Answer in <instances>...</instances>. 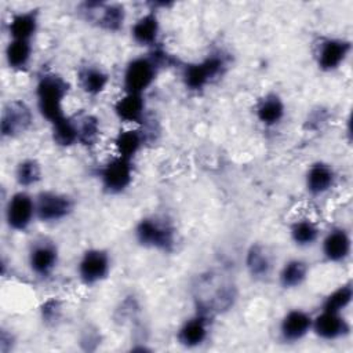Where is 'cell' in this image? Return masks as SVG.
<instances>
[{"label":"cell","mask_w":353,"mask_h":353,"mask_svg":"<svg viewBox=\"0 0 353 353\" xmlns=\"http://www.w3.org/2000/svg\"><path fill=\"white\" fill-rule=\"evenodd\" d=\"M313 316L299 307L290 309L280 320L279 334L285 343H295L302 341L309 332H312Z\"/></svg>","instance_id":"9a60e30c"},{"label":"cell","mask_w":353,"mask_h":353,"mask_svg":"<svg viewBox=\"0 0 353 353\" xmlns=\"http://www.w3.org/2000/svg\"><path fill=\"white\" fill-rule=\"evenodd\" d=\"M15 346V338L11 331L1 328L0 332V352L1 353H10Z\"/></svg>","instance_id":"e575fe53"},{"label":"cell","mask_w":353,"mask_h":353,"mask_svg":"<svg viewBox=\"0 0 353 353\" xmlns=\"http://www.w3.org/2000/svg\"><path fill=\"white\" fill-rule=\"evenodd\" d=\"M33 58V44L26 40H8L4 48V59L10 69L25 72Z\"/></svg>","instance_id":"d4e9b609"},{"label":"cell","mask_w":353,"mask_h":353,"mask_svg":"<svg viewBox=\"0 0 353 353\" xmlns=\"http://www.w3.org/2000/svg\"><path fill=\"white\" fill-rule=\"evenodd\" d=\"M321 252L327 262H345L352 252V237L342 226L331 228L321 239Z\"/></svg>","instance_id":"2e32d148"},{"label":"cell","mask_w":353,"mask_h":353,"mask_svg":"<svg viewBox=\"0 0 353 353\" xmlns=\"http://www.w3.org/2000/svg\"><path fill=\"white\" fill-rule=\"evenodd\" d=\"M352 52V41L343 37L320 36L313 46V58L321 72L338 70Z\"/></svg>","instance_id":"5b68a950"},{"label":"cell","mask_w":353,"mask_h":353,"mask_svg":"<svg viewBox=\"0 0 353 353\" xmlns=\"http://www.w3.org/2000/svg\"><path fill=\"white\" fill-rule=\"evenodd\" d=\"M36 218L43 223H55L66 219L74 210L73 199L61 192L41 190L34 196Z\"/></svg>","instance_id":"9c48e42d"},{"label":"cell","mask_w":353,"mask_h":353,"mask_svg":"<svg viewBox=\"0 0 353 353\" xmlns=\"http://www.w3.org/2000/svg\"><path fill=\"white\" fill-rule=\"evenodd\" d=\"M101 336L98 334V330H92V328H87L83 331L81 338H80V345L83 346V349L85 350H94L97 349V346L101 343Z\"/></svg>","instance_id":"d6a6232c"},{"label":"cell","mask_w":353,"mask_h":353,"mask_svg":"<svg viewBox=\"0 0 353 353\" xmlns=\"http://www.w3.org/2000/svg\"><path fill=\"white\" fill-rule=\"evenodd\" d=\"M146 141V135L141 128L130 127L120 130L113 138V146L116 154L124 159L134 160V157L141 152Z\"/></svg>","instance_id":"cb8c5ba5"},{"label":"cell","mask_w":353,"mask_h":353,"mask_svg":"<svg viewBox=\"0 0 353 353\" xmlns=\"http://www.w3.org/2000/svg\"><path fill=\"white\" fill-rule=\"evenodd\" d=\"M350 323L341 312H331L320 309L313 316L312 332L323 341H338L350 334Z\"/></svg>","instance_id":"5bb4252c"},{"label":"cell","mask_w":353,"mask_h":353,"mask_svg":"<svg viewBox=\"0 0 353 353\" xmlns=\"http://www.w3.org/2000/svg\"><path fill=\"white\" fill-rule=\"evenodd\" d=\"M33 124V112L22 99H11L4 103L0 116V134L4 139L23 135Z\"/></svg>","instance_id":"30bf717a"},{"label":"cell","mask_w":353,"mask_h":353,"mask_svg":"<svg viewBox=\"0 0 353 353\" xmlns=\"http://www.w3.org/2000/svg\"><path fill=\"white\" fill-rule=\"evenodd\" d=\"M228 69V59L222 51H215L201 61L189 62L182 68V83L188 91L200 92Z\"/></svg>","instance_id":"277c9868"},{"label":"cell","mask_w":353,"mask_h":353,"mask_svg":"<svg viewBox=\"0 0 353 353\" xmlns=\"http://www.w3.org/2000/svg\"><path fill=\"white\" fill-rule=\"evenodd\" d=\"M76 117V116H74ZM79 131V145L92 148L101 141V120L91 113H84L76 117Z\"/></svg>","instance_id":"f1b7e54d"},{"label":"cell","mask_w":353,"mask_h":353,"mask_svg":"<svg viewBox=\"0 0 353 353\" xmlns=\"http://www.w3.org/2000/svg\"><path fill=\"white\" fill-rule=\"evenodd\" d=\"M325 120H327V113L319 108V109L310 112L305 124L307 125V130H319L325 123Z\"/></svg>","instance_id":"836d02e7"},{"label":"cell","mask_w":353,"mask_h":353,"mask_svg":"<svg viewBox=\"0 0 353 353\" xmlns=\"http://www.w3.org/2000/svg\"><path fill=\"white\" fill-rule=\"evenodd\" d=\"M290 237L296 247L307 248L320 239V228L309 218H298L290 225Z\"/></svg>","instance_id":"4316f807"},{"label":"cell","mask_w":353,"mask_h":353,"mask_svg":"<svg viewBox=\"0 0 353 353\" xmlns=\"http://www.w3.org/2000/svg\"><path fill=\"white\" fill-rule=\"evenodd\" d=\"M76 79L80 90L85 95L97 97L106 90L110 81V74L98 65L87 63L79 68Z\"/></svg>","instance_id":"603a6c76"},{"label":"cell","mask_w":353,"mask_h":353,"mask_svg":"<svg viewBox=\"0 0 353 353\" xmlns=\"http://www.w3.org/2000/svg\"><path fill=\"white\" fill-rule=\"evenodd\" d=\"M174 58L171 54L160 47L150 48L148 54L130 59L123 72L124 92L145 95L156 81L161 68L170 66Z\"/></svg>","instance_id":"6da1fadb"},{"label":"cell","mask_w":353,"mask_h":353,"mask_svg":"<svg viewBox=\"0 0 353 353\" xmlns=\"http://www.w3.org/2000/svg\"><path fill=\"white\" fill-rule=\"evenodd\" d=\"M160 19H159V11L148 10L145 14H142L139 18L135 19V22L131 26V39L135 44L141 47L154 48L159 44V36H160Z\"/></svg>","instance_id":"ac0fdd59"},{"label":"cell","mask_w":353,"mask_h":353,"mask_svg":"<svg viewBox=\"0 0 353 353\" xmlns=\"http://www.w3.org/2000/svg\"><path fill=\"white\" fill-rule=\"evenodd\" d=\"M134 160L114 156L99 168L101 188L108 194H120L125 192L134 181Z\"/></svg>","instance_id":"8992f818"},{"label":"cell","mask_w":353,"mask_h":353,"mask_svg":"<svg viewBox=\"0 0 353 353\" xmlns=\"http://www.w3.org/2000/svg\"><path fill=\"white\" fill-rule=\"evenodd\" d=\"M39 312H40V317H41L43 323H46L48 325H55L62 317L63 306L58 298L52 296L40 305Z\"/></svg>","instance_id":"1f68e13d"},{"label":"cell","mask_w":353,"mask_h":353,"mask_svg":"<svg viewBox=\"0 0 353 353\" xmlns=\"http://www.w3.org/2000/svg\"><path fill=\"white\" fill-rule=\"evenodd\" d=\"M80 10L98 28L110 33L121 30L127 19V10L120 3L84 1L80 4Z\"/></svg>","instance_id":"ba28073f"},{"label":"cell","mask_w":353,"mask_h":353,"mask_svg":"<svg viewBox=\"0 0 353 353\" xmlns=\"http://www.w3.org/2000/svg\"><path fill=\"white\" fill-rule=\"evenodd\" d=\"M41 176H43V170L40 163L36 159L26 157L19 160L15 165L14 178L17 185L21 186L22 189H28L37 185L41 181Z\"/></svg>","instance_id":"f546056e"},{"label":"cell","mask_w":353,"mask_h":353,"mask_svg":"<svg viewBox=\"0 0 353 353\" xmlns=\"http://www.w3.org/2000/svg\"><path fill=\"white\" fill-rule=\"evenodd\" d=\"M69 83L55 72H43L39 74L34 97L37 110L50 124L65 117L63 102L69 94Z\"/></svg>","instance_id":"7a4b0ae2"},{"label":"cell","mask_w":353,"mask_h":353,"mask_svg":"<svg viewBox=\"0 0 353 353\" xmlns=\"http://www.w3.org/2000/svg\"><path fill=\"white\" fill-rule=\"evenodd\" d=\"M352 301H353V287L350 283H345L338 285L324 296L320 309L343 313V310L350 306Z\"/></svg>","instance_id":"4dcf8cb0"},{"label":"cell","mask_w":353,"mask_h":353,"mask_svg":"<svg viewBox=\"0 0 353 353\" xmlns=\"http://www.w3.org/2000/svg\"><path fill=\"white\" fill-rule=\"evenodd\" d=\"M51 138L57 146L72 148L79 145V131L74 116H65L51 124Z\"/></svg>","instance_id":"83f0119b"},{"label":"cell","mask_w":353,"mask_h":353,"mask_svg":"<svg viewBox=\"0 0 353 353\" xmlns=\"http://www.w3.org/2000/svg\"><path fill=\"white\" fill-rule=\"evenodd\" d=\"M309 276V265L301 258H292L284 262L279 272V283L284 290L299 288Z\"/></svg>","instance_id":"484cf974"},{"label":"cell","mask_w":353,"mask_h":353,"mask_svg":"<svg viewBox=\"0 0 353 353\" xmlns=\"http://www.w3.org/2000/svg\"><path fill=\"white\" fill-rule=\"evenodd\" d=\"M210 328L211 313L203 309H197V312L193 316L188 317L176 330V342L186 349L199 347L207 341L210 335Z\"/></svg>","instance_id":"4fadbf2b"},{"label":"cell","mask_w":353,"mask_h":353,"mask_svg":"<svg viewBox=\"0 0 353 353\" xmlns=\"http://www.w3.org/2000/svg\"><path fill=\"white\" fill-rule=\"evenodd\" d=\"M254 113L263 127H276L285 116V103L277 92H266L255 103Z\"/></svg>","instance_id":"7402d4cb"},{"label":"cell","mask_w":353,"mask_h":353,"mask_svg":"<svg viewBox=\"0 0 353 353\" xmlns=\"http://www.w3.org/2000/svg\"><path fill=\"white\" fill-rule=\"evenodd\" d=\"M36 218V200L26 190L10 194L4 205V222L14 232H25Z\"/></svg>","instance_id":"52a82bcc"},{"label":"cell","mask_w":353,"mask_h":353,"mask_svg":"<svg viewBox=\"0 0 353 353\" xmlns=\"http://www.w3.org/2000/svg\"><path fill=\"white\" fill-rule=\"evenodd\" d=\"M59 263V250L57 244L48 239L36 240L28 252V265L30 272L40 277H50Z\"/></svg>","instance_id":"7c38bea8"},{"label":"cell","mask_w":353,"mask_h":353,"mask_svg":"<svg viewBox=\"0 0 353 353\" xmlns=\"http://www.w3.org/2000/svg\"><path fill=\"white\" fill-rule=\"evenodd\" d=\"M134 237L139 245L161 252H172L176 245V229L157 215L141 218L134 228Z\"/></svg>","instance_id":"3957f363"},{"label":"cell","mask_w":353,"mask_h":353,"mask_svg":"<svg viewBox=\"0 0 353 353\" xmlns=\"http://www.w3.org/2000/svg\"><path fill=\"white\" fill-rule=\"evenodd\" d=\"M244 265L248 274L256 280H266L273 272V258L269 250L261 243H252L244 256Z\"/></svg>","instance_id":"44dd1931"},{"label":"cell","mask_w":353,"mask_h":353,"mask_svg":"<svg viewBox=\"0 0 353 353\" xmlns=\"http://www.w3.org/2000/svg\"><path fill=\"white\" fill-rule=\"evenodd\" d=\"M39 25H40L39 8L15 11L11 14L7 22V32L11 40L32 41L39 30Z\"/></svg>","instance_id":"ffe728a7"},{"label":"cell","mask_w":353,"mask_h":353,"mask_svg":"<svg viewBox=\"0 0 353 353\" xmlns=\"http://www.w3.org/2000/svg\"><path fill=\"white\" fill-rule=\"evenodd\" d=\"M146 112L148 103L143 94L124 92L113 103V113L125 124L142 125L146 120Z\"/></svg>","instance_id":"e0dca14e"},{"label":"cell","mask_w":353,"mask_h":353,"mask_svg":"<svg viewBox=\"0 0 353 353\" xmlns=\"http://www.w3.org/2000/svg\"><path fill=\"white\" fill-rule=\"evenodd\" d=\"M336 181L334 167L325 161H314L305 174V188L310 196L319 197L328 193Z\"/></svg>","instance_id":"d6986e66"},{"label":"cell","mask_w":353,"mask_h":353,"mask_svg":"<svg viewBox=\"0 0 353 353\" xmlns=\"http://www.w3.org/2000/svg\"><path fill=\"white\" fill-rule=\"evenodd\" d=\"M112 268V259L103 248L85 250L77 262V276L84 285H95L103 281Z\"/></svg>","instance_id":"8fae6325"}]
</instances>
